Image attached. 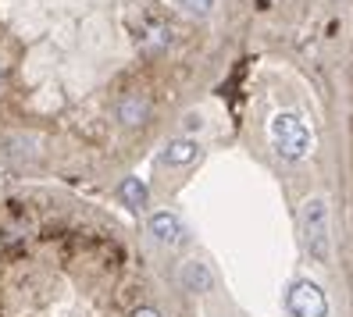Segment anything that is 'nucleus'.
<instances>
[{
	"label": "nucleus",
	"instance_id": "obj_7",
	"mask_svg": "<svg viewBox=\"0 0 353 317\" xmlns=\"http://www.w3.org/2000/svg\"><path fill=\"white\" fill-rule=\"evenodd\" d=\"M114 114H118V121H121V125H129V129H136V125L147 121V114H150V100H147V96H136V93H129V96H121V100H118Z\"/></svg>",
	"mask_w": 353,
	"mask_h": 317
},
{
	"label": "nucleus",
	"instance_id": "obj_5",
	"mask_svg": "<svg viewBox=\"0 0 353 317\" xmlns=\"http://www.w3.org/2000/svg\"><path fill=\"white\" fill-rule=\"evenodd\" d=\"M179 282H182V289H190L193 296H203V292L214 289V274H211V267H203L200 260H185L179 267Z\"/></svg>",
	"mask_w": 353,
	"mask_h": 317
},
{
	"label": "nucleus",
	"instance_id": "obj_1",
	"mask_svg": "<svg viewBox=\"0 0 353 317\" xmlns=\"http://www.w3.org/2000/svg\"><path fill=\"white\" fill-rule=\"evenodd\" d=\"M268 136H272V150L289 164L303 161L314 150V129L307 125V118L300 111H279L272 118V125H268Z\"/></svg>",
	"mask_w": 353,
	"mask_h": 317
},
{
	"label": "nucleus",
	"instance_id": "obj_3",
	"mask_svg": "<svg viewBox=\"0 0 353 317\" xmlns=\"http://www.w3.org/2000/svg\"><path fill=\"white\" fill-rule=\"evenodd\" d=\"M285 314L289 317H328V296L314 278H296L285 289Z\"/></svg>",
	"mask_w": 353,
	"mask_h": 317
},
{
	"label": "nucleus",
	"instance_id": "obj_10",
	"mask_svg": "<svg viewBox=\"0 0 353 317\" xmlns=\"http://www.w3.org/2000/svg\"><path fill=\"white\" fill-rule=\"evenodd\" d=\"M132 317H161V310H154V307H139Z\"/></svg>",
	"mask_w": 353,
	"mask_h": 317
},
{
	"label": "nucleus",
	"instance_id": "obj_4",
	"mask_svg": "<svg viewBox=\"0 0 353 317\" xmlns=\"http://www.w3.org/2000/svg\"><path fill=\"white\" fill-rule=\"evenodd\" d=\"M147 232H150V239L161 243V246L182 243V221L172 214V210H154L150 221H147Z\"/></svg>",
	"mask_w": 353,
	"mask_h": 317
},
{
	"label": "nucleus",
	"instance_id": "obj_9",
	"mask_svg": "<svg viewBox=\"0 0 353 317\" xmlns=\"http://www.w3.org/2000/svg\"><path fill=\"white\" fill-rule=\"evenodd\" d=\"M179 8L190 18H211L214 8H218V0H179Z\"/></svg>",
	"mask_w": 353,
	"mask_h": 317
},
{
	"label": "nucleus",
	"instance_id": "obj_11",
	"mask_svg": "<svg viewBox=\"0 0 353 317\" xmlns=\"http://www.w3.org/2000/svg\"><path fill=\"white\" fill-rule=\"evenodd\" d=\"M0 90H4V72H0Z\"/></svg>",
	"mask_w": 353,
	"mask_h": 317
},
{
	"label": "nucleus",
	"instance_id": "obj_8",
	"mask_svg": "<svg viewBox=\"0 0 353 317\" xmlns=\"http://www.w3.org/2000/svg\"><path fill=\"white\" fill-rule=\"evenodd\" d=\"M118 200L125 203L129 210H147V203H150L147 182H143V178H136V175H129L125 182L118 185Z\"/></svg>",
	"mask_w": 353,
	"mask_h": 317
},
{
	"label": "nucleus",
	"instance_id": "obj_6",
	"mask_svg": "<svg viewBox=\"0 0 353 317\" xmlns=\"http://www.w3.org/2000/svg\"><path fill=\"white\" fill-rule=\"evenodd\" d=\"M196 154H200L196 139L179 136V139H172V143L161 150V164H168V167H185V164H193V161H196Z\"/></svg>",
	"mask_w": 353,
	"mask_h": 317
},
{
	"label": "nucleus",
	"instance_id": "obj_2",
	"mask_svg": "<svg viewBox=\"0 0 353 317\" xmlns=\"http://www.w3.org/2000/svg\"><path fill=\"white\" fill-rule=\"evenodd\" d=\"M300 239L314 264L332 260V214L325 196H307L300 203Z\"/></svg>",
	"mask_w": 353,
	"mask_h": 317
}]
</instances>
